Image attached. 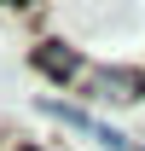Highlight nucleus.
I'll return each mask as SVG.
<instances>
[{
  "instance_id": "f257e3e1",
  "label": "nucleus",
  "mask_w": 145,
  "mask_h": 151,
  "mask_svg": "<svg viewBox=\"0 0 145 151\" xmlns=\"http://www.w3.org/2000/svg\"><path fill=\"white\" fill-rule=\"evenodd\" d=\"M47 111L58 116V122H70V128H81V134H93L99 145H110V151H134V139L128 134H116V128H105V122H93L87 111H75V105H64V99H47Z\"/></svg>"
},
{
  "instance_id": "f03ea898",
  "label": "nucleus",
  "mask_w": 145,
  "mask_h": 151,
  "mask_svg": "<svg viewBox=\"0 0 145 151\" xmlns=\"http://www.w3.org/2000/svg\"><path fill=\"white\" fill-rule=\"evenodd\" d=\"M93 87H99V99H139V76H128V70H105Z\"/></svg>"
},
{
  "instance_id": "7ed1b4c3",
  "label": "nucleus",
  "mask_w": 145,
  "mask_h": 151,
  "mask_svg": "<svg viewBox=\"0 0 145 151\" xmlns=\"http://www.w3.org/2000/svg\"><path fill=\"white\" fill-rule=\"evenodd\" d=\"M35 64H41L47 76H75V58H70V52H41Z\"/></svg>"
},
{
  "instance_id": "20e7f679",
  "label": "nucleus",
  "mask_w": 145,
  "mask_h": 151,
  "mask_svg": "<svg viewBox=\"0 0 145 151\" xmlns=\"http://www.w3.org/2000/svg\"><path fill=\"white\" fill-rule=\"evenodd\" d=\"M6 6H18V0H6Z\"/></svg>"
},
{
  "instance_id": "39448f33",
  "label": "nucleus",
  "mask_w": 145,
  "mask_h": 151,
  "mask_svg": "<svg viewBox=\"0 0 145 151\" xmlns=\"http://www.w3.org/2000/svg\"><path fill=\"white\" fill-rule=\"evenodd\" d=\"M23 151H35V145H23Z\"/></svg>"
}]
</instances>
